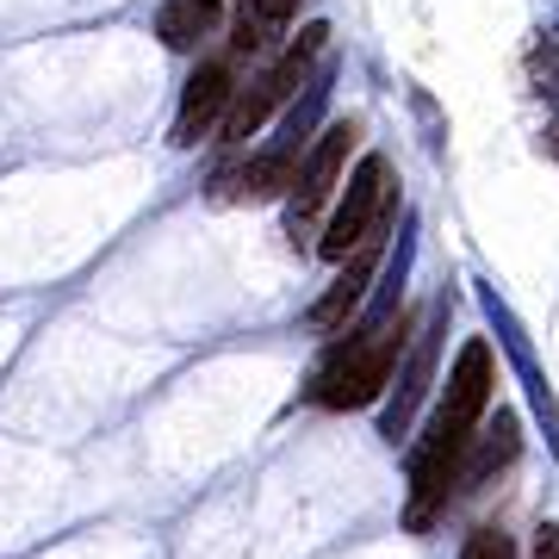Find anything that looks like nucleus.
Segmentation results:
<instances>
[{
  "instance_id": "ddd939ff",
  "label": "nucleus",
  "mask_w": 559,
  "mask_h": 559,
  "mask_svg": "<svg viewBox=\"0 0 559 559\" xmlns=\"http://www.w3.org/2000/svg\"><path fill=\"white\" fill-rule=\"evenodd\" d=\"M460 559H516V540L503 535L498 522H479L473 535L460 540Z\"/></svg>"
},
{
  "instance_id": "0eeeda50",
  "label": "nucleus",
  "mask_w": 559,
  "mask_h": 559,
  "mask_svg": "<svg viewBox=\"0 0 559 559\" xmlns=\"http://www.w3.org/2000/svg\"><path fill=\"white\" fill-rule=\"evenodd\" d=\"M237 94V57H205L193 75H187V94H180V112H175V150H193L205 143L212 131L224 124V106Z\"/></svg>"
},
{
  "instance_id": "9b49d317",
  "label": "nucleus",
  "mask_w": 559,
  "mask_h": 559,
  "mask_svg": "<svg viewBox=\"0 0 559 559\" xmlns=\"http://www.w3.org/2000/svg\"><path fill=\"white\" fill-rule=\"evenodd\" d=\"M485 305H491V323H498V330H503V342H510V355H516V373H522V380H528V399H535V411H540V417H547V436H554V429H559L554 392H547V380H540V367H535V355H528V342H522L516 318H510V311H503L498 299H485Z\"/></svg>"
},
{
  "instance_id": "423d86ee",
  "label": "nucleus",
  "mask_w": 559,
  "mask_h": 559,
  "mask_svg": "<svg viewBox=\"0 0 559 559\" xmlns=\"http://www.w3.org/2000/svg\"><path fill=\"white\" fill-rule=\"evenodd\" d=\"M441 323H448V299H436V305H429V318L411 330V355L399 360V373H392V385H385L380 436L392 441V448H399V441H411V429H417V411H423V399H429V385H436Z\"/></svg>"
},
{
  "instance_id": "f8f14e48",
  "label": "nucleus",
  "mask_w": 559,
  "mask_h": 559,
  "mask_svg": "<svg viewBox=\"0 0 559 559\" xmlns=\"http://www.w3.org/2000/svg\"><path fill=\"white\" fill-rule=\"evenodd\" d=\"M212 20H218V7H205V0H168L156 13V32H162V44H175V50H200Z\"/></svg>"
},
{
  "instance_id": "20e7f679",
  "label": "nucleus",
  "mask_w": 559,
  "mask_h": 559,
  "mask_svg": "<svg viewBox=\"0 0 559 559\" xmlns=\"http://www.w3.org/2000/svg\"><path fill=\"white\" fill-rule=\"evenodd\" d=\"M392 200H399V187H392V162L385 156H360L348 187H342L336 212L323 218V237H318V255L323 261H348L360 242L385 237V218H392Z\"/></svg>"
},
{
  "instance_id": "7ed1b4c3",
  "label": "nucleus",
  "mask_w": 559,
  "mask_h": 559,
  "mask_svg": "<svg viewBox=\"0 0 559 559\" xmlns=\"http://www.w3.org/2000/svg\"><path fill=\"white\" fill-rule=\"evenodd\" d=\"M330 50V25H305L299 38L286 44L261 75L237 81V94H230V106H224V124H218V143L224 150H242V143L255 138L261 124L274 119L280 106L299 94L305 81L318 75V57Z\"/></svg>"
},
{
  "instance_id": "39448f33",
  "label": "nucleus",
  "mask_w": 559,
  "mask_h": 559,
  "mask_svg": "<svg viewBox=\"0 0 559 559\" xmlns=\"http://www.w3.org/2000/svg\"><path fill=\"white\" fill-rule=\"evenodd\" d=\"M355 138H360L355 119L323 124V138H311V150H305V162H299V175H293V187H286V237H293V242L318 230L323 205H330L342 168H348V150H355Z\"/></svg>"
},
{
  "instance_id": "6e6552de",
  "label": "nucleus",
  "mask_w": 559,
  "mask_h": 559,
  "mask_svg": "<svg viewBox=\"0 0 559 559\" xmlns=\"http://www.w3.org/2000/svg\"><path fill=\"white\" fill-rule=\"evenodd\" d=\"M380 242H385V237L360 242L355 255L336 267V280L323 286V299L311 305V330H323V336H330V330H342V323L360 311V299H367V280H373V267H380Z\"/></svg>"
},
{
  "instance_id": "4468645a",
  "label": "nucleus",
  "mask_w": 559,
  "mask_h": 559,
  "mask_svg": "<svg viewBox=\"0 0 559 559\" xmlns=\"http://www.w3.org/2000/svg\"><path fill=\"white\" fill-rule=\"evenodd\" d=\"M205 7H218V0H205Z\"/></svg>"
},
{
  "instance_id": "f03ea898",
  "label": "nucleus",
  "mask_w": 559,
  "mask_h": 559,
  "mask_svg": "<svg viewBox=\"0 0 559 559\" xmlns=\"http://www.w3.org/2000/svg\"><path fill=\"white\" fill-rule=\"evenodd\" d=\"M411 342V318L399 311H367V318L348 330V336L318 360V373L305 385V399L323 404V411H367V404L385 399V385L399 373V355Z\"/></svg>"
},
{
  "instance_id": "1a4fd4ad",
  "label": "nucleus",
  "mask_w": 559,
  "mask_h": 559,
  "mask_svg": "<svg viewBox=\"0 0 559 559\" xmlns=\"http://www.w3.org/2000/svg\"><path fill=\"white\" fill-rule=\"evenodd\" d=\"M293 13H299V0H242L237 32H230V57H261L274 38H286Z\"/></svg>"
},
{
  "instance_id": "f257e3e1",
  "label": "nucleus",
  "mask_w": 559,
  "mask_h": 559,
  "mask_svg": "<svg viewBox=\"0 0 559 559\" xmlns=\"http://www.w3.org/2000/svg\"><path fill=\"white\" fill-rule=\"evenodd\" d=\"M491 392H498L491 342L466 336L454 367H448V385H441L436 411L423 417V436L411 441V491H404V528L411 535H429L436 516L454 503L460 466H466V448H473L485 411H491Z\"/></svg>"
},
{
  "instance_id": "9d476101",
  "label": "nucleus",
  "mask_w": 559,
  "mask_h": 559,
  "mask_svg": "<svg viewBox=\"0 0 559 559\" xmlns=\"http://www.w3.org/2000/svg\"><path fill=\"white\" fill-rule=\"evenodd\" d=\"M516 448H522V441H516V417L498 411V429H491V436H473V448H466V466H460L454 491H479L491 473H503V466L516 460Z\"/></svg>"
}]
</instances>
